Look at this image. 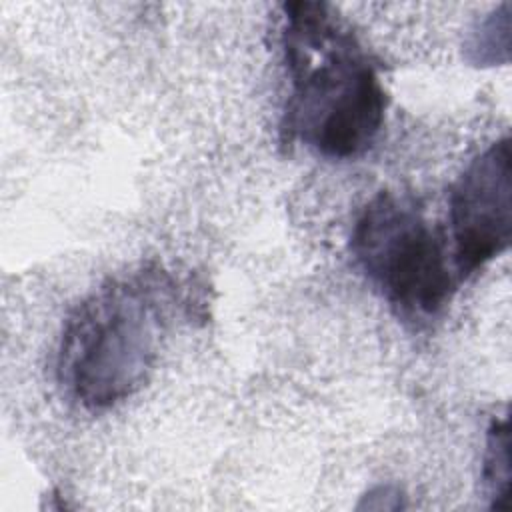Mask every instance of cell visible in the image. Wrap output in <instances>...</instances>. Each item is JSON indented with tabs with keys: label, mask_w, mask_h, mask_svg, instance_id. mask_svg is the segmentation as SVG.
Returning a JSON list of instances; mask_svg holds the SVG:
<instances>
[{
	"label": "cell",
	"mask_w": 512,
	"mask_h": 512,
	"mask_svg": "<svg viewBox=\"0 0 512 512\" xmlns=\"http://www.w3.org/2000/svg\"><path fill=\"white\" fill-rule=\"evenodd\" d=\"M282 12L290 82L282 146L300 144L328 160L362 156L376 142L388 106L380 64L330 4L288 2Z\"/></svg>",
	"instance_id": "obj_1"
},
{
	"label": "cell",
	"mask_w": 512,
	"mask_h": 512,
	"mask_svg": "<svg viewBox=\"0 0 512 512\" xmlns=\"http://www.w3.org/2000/svg\"><path fill=\"white\" fill-rule=\"evenodd\" d=\"M192 300L188 284L158 264L106 280L64 322L56 378L66 396L90 412L134 396L148 382L176 316L190 314Z\"/></svg>",
	"instance_id": "obj_2"
},
{
	"label": "cell",
	"mask_w": 512,
	"mask_h": 512,
	"mask_svg": "<svg viewBox=\"0 0 512 512\" xmlns=\"http://www.w3.org/2000/svg\"><path fill=\"white\" fill-rule=\"evenodd\" d=\"M350 252L398 318L412 324L434 320L460 282L442 228L414 198L394 192H378L360 210Z\"/></svg>",
	"instance_id": "obj_3"
},
{
	"label": "cell",
	"mask_w": 512,
	"mask_h": 512,
	"mask_svg": "<svg viewBox=\"0 0 512 512\" xmlns=\"http://www.w3.org/2000/svg\"><path fill=\"white\" fill-rule=\"evenodd\" d=\"M510 138L492 142L476 154L448 192V222L454 266L464 280L512 240V166Z\"/></svg>",
	"instance_id": "obj_4"
},
{
	"label": "cell",
	"mask_w": 512,
	"mask_h": 512,
	"mask_svg": "<svg viewBox=\"0 0 512 512\" xmlns=\"http://www.w3.org/2000/svg\"><path fill=\"white\" fill-rule=\"evenodd\" d=\"M484 490L492 508H506L510 494V432L508 418L492 420L486 432V450L482 464Z\"/></svg>",
	"instance_id": "obj_5"
}]
</instances>
